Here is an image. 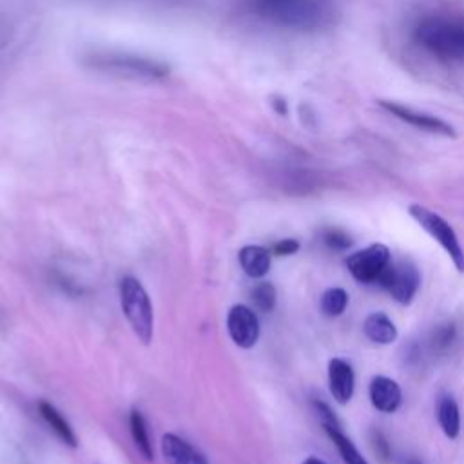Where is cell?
<instances>
[{
  "label": "cell",
  "mask_w": 464,
  "mask_h": 464,
  "mask_svg": "<svg viewBox=\"0 0 464 464\" xmlns=\"http://www.w3.org/2000/svg\"><path fill=\"white\" fill-rule=\"evenodd\" d=\"M129 422H130L132 440H134L138 451H140L147 460H150V459H152V444H150V440H149V433H147V426H145L143 415H141L138 410H132V411H130V417H129Z\"/></svg>",
  "instance_id": "cell-18"
},
{
  "label": "cell",
  "mask_w": 464,
  "mask_h": 464,
  "mask_svg": "<svg viewBox=\"0 0 464 464\" xmlns=\"http://www.w3.org/2000/svg\"><path fill=\"white\" fill-rule=\"evenodd\" d=\"M227 330L239 348H252L259 339V321L252 308L236 304L227 315Z\"/></svg>",
  "instance_id": "cell-9"
},
{
  "label": "cell",
  "mask_w": 464,
  "mask_h": 464,
  "mask_svg": "<svg viewBox=\"0 0 464 464\" xmlns=\"http://www.w3.org/2000/svg\"><path fill=\"white\" fill-rule=\"evenodd\" d=\"M413 36L435 58L464 63V20L431 16L415 27Z\"/></svg>",
  "instance_id": "cell-3"
},
{
  "label": "cell",
  "mask_w": 464,
  "mask_h": 464,
  "mask_svg": "<svg viewBox=\"0 0 464 464\" xmlns=\"http://www.w3.org/2000/svg\"><path fill=\"white\" fill-rule=\"evenodd\" d=\"M370 401L375 410L382 413H393L402 402L401 386L384 375H377L370 382Z\"/></svg>",
  "instance_id": "cell-11"
},
{
  "label": "cell",
  "mask_w": 464,
  "mask_h": 464,
  "mask_svg": "<svg viewBox=\"0 0 464 464\" xmlns=\"http://www.w3.org/2000/svg\"><path fill=\"white\" fill-rule=\"evenodd\" d=\"M408 212L444 248V252L453 261L455 268L459 272H464V248H462L453 227L444 218L435 214L433 210H430L422 205H417V203L410 205Z\"/></svg>",
  "instance_id": "cell-5"
},
{
  "label": "cell",
  "mask_w": 464,
  "mask_h": 464,
  "mask_svg": "<svg viewBox=\"0 0 464 464\" xmlns=\"http://www.w3.org/2000/svg\"><path fill=\"white\" fill-rule=\"evenodd\" d=\"M364 335L377 343V344H392L397 339V326L393 324V321L382 314V312H373L364 319L362 324Z\"/></svg>",
  "instance_id": "cell-14"
},
{
  "label": "cell",
  "mask_w": 464,
  "mask_h": 464,
  "mask_svg": "<svg viewBox=\"0 0 464 464\" xmlns=\"http://www.w3.org/2000/svg\"><path fill=\"white\" fill-rule=\"evenodd\" d=\"M379 105L384 111H388L392 116H395L401 121H406V123H410V125H413L420 130H426V132H431V134H442V136H448V138L457 136L455 129L448 121H444V120H440L433 114L415 111V109L404 107V105H401L397 102H390V100H379Z\"/></svg>",
  "instance_id": "cell-8"
},
{
  "label": "cell",
  "mask_w": 464,
  "mask_h": 464,
  "mask_svg": "<svg viewBox=\"0 0 464 464\" xmlns=\"http://www.w3.org/2000/svg\"><path fill=\"white\" fill-rule=\"evenodd\" d=\"M120 303L132 332L141 343H150L154 330V314L150 299L136 277H123L120 281Z\"/></svg>",
  "instance_id": "cell-4"
},
{
  "label": "cell",
  "mask_w": 464,
  "mask_h": 464,
  "mask_svg": "<svg viewBox=\"0 0 464 464\" xmlns=\"http://www.w3.org/2000/svg\"><path fill=\"white\" fill-rule=\"evenodd\" d=\"M252 301L261 312H270L276 304V288L268 281H261L252 288Z\"/></svg>",
  "instance_id": "cell-20"
},
{
  "label": "cell",
  "mask_w": 464,
  "mask_h": 464,
  "mask_svg": "<svg viewBox=\"0 0 464 464\" xmlns=\"http://www.w3.org/2000/svg\"><path fill=\"white\" fill-rule=\"evenodd\" d=\"M239 265L243 272L254 279L266 276L270 270V250L259 245H246L239 250Z\"/></svg>",
  "instance_id": "cell-13"
},
{
  "label": "cell",
  "mask_w": 464,
  "mask_h": 464,
  "mask_svg": "<svg viewBox=\"0 0 464 464\" xmlns=\"http://www.w3.org/2000/svg\"><path fill=\"white\" fill-rule=\"evenodd\" d=\"M328 388L339 404H346L352 399L355 388V373L350 362L339 357L328 362Z\"/></svg>",
  "instance_id": "cell-10"
},
{
  "label": "cell",
  "mask_w": 464,
  "mask_h": 464,
  "mask_svg": "<svg viewBox=\"0 0 464 464\" xmlns=\"http://www.w3.org/2000/svg\"><path fill=\"white\" fill-rule=\"evenodd\" d=\"M250 11L281 27L314 29L326 16L324 0H246Z\"/></svg>",
  "instance_id": "cell-2"
},
{
  "label": "cell",
  "mask_w": 464,
  "mask_h": 464,
  "mask_svg": "<svg viewBox=\"0 0 464 464\" xmlns=\"http://www.w3.org/2000/svg\"><path fill=\"white\" fill-rule=\"evenodd\" d=\"M348 306V294L344 288L334 286L328 288L323 297H321V310L328 317H337L341 315Z\"/></svg>",
  "instance_id": "cell-19"
},
{
  "label": "cell",
  "mask_w": 464,
  "mask_h": 464,
  "mask_svg": "<svg viewBox=\"0 0 464 464\" xmlns=\"http://www.w3.org/2000/svg\"><path fill=\"white\" fill-rule=\"evenodd\" d=\"M453 335H455L453 324H444V326L437 328V332H435V344L437 346H448L451 343Z\"/></svg>",
  "instance_id": "cell-24"
},
{
  "label": "cell",
  "mask_w": 464,
  "mask_h": 464,
  "mask_svg": "<svg viewBox=\"0 0 464 464\" xmlns=\"http://www.w3.org/2000/svg\"><path fill=\"white\" fill-rule=\"evenodd\" d=\"M303 464H326V462L321 460V459H317V457H308V459L303 460Z\"/></svg>",
  "instance_id": "cell-25"
},
{
  "label": "cell",
  "mask_w": 464,
  "mask_h": 464,
  "mask_svg": "<svg viewBox=\"0 0 464 464\" xmlns=\"http://www.w3.org/2000/svg\"><path fill=\"white\" fill-rule=\"evenodd\" d=\"M299 250V241L297 239H292V237H286V239H281L277 241L274 246H272V252L276 256H292Z\"/></svg>",
  "instance_id": "cell-22"
},
{
  "label": "cell",
  "mask_w": 464,
  "mask_h": 464,
  "mask_svg": "<svg viewBox=\"0 0 464 464\" xmlns=\"http://www.w3.org/2000/svg\"><path fill=\"white\" fill-rule=\"evenodd\" d=\"M437 419L439 424L448 439H457L460 433V411L457 406V401L451 395H444L439 401L437 408Z\"/></svg>",
  "instance_id": "cell-16"
},
{
  "label": "cell",
  "mask_w": 464,
  "mask_h": 464,
  "mask_svg": "<svg viewBox=\"0 0 464 464\" xmlns=\"http://www.w3.org/2000/svg\"><path fill=\"white\" fill-rule=\"evenodd\" d=\"M161 453L167 464H208L201 451L174 433L161 437Z\"/></svg>",
  "instance_id": "cell-12"
},
{
  "label": "cell",
  "mask_w": 464,
  "mask_h": 464,
  "mask_svg": "<svg viewBox=\"0 0 464 464\" xmlns=\"http://www.w3.org/2000/svg\"><path fill=\"white\" fill-rule=\"evenodd\" d=\"M326 435L330 437V440L335 444V448L339 450L344 464H368L366 459L359 453V450L353 446V442L343 435V431L339 428H334V426H323Z\"/></svg>",
  "instance_id": "cell-17"
},
{
  "label": "cell",
  "mask_w": 464,
  "mask_h": 464,
  "mask_svg": "<svg viewBox=\"0 0 464 464\" xmlns=\"http://www.w3.org/2000/svg\"><path fill=\"white\" fill-rule=\"evenodd\" d=\"M38 411L40 415L44 417V420L51 426V430L71 448H76L78 446V439L71 428V424L60 415V411L51 404V402H45V401H40L38 402Z\"/></svg>",
  "instance_id": "cell-15"
},
{
  "label": "cell",
  "mask_w": 464,
  "mask_h": 464,
  "mask_svg": "<svg viewBox=\"0 0 464 464\" xmlns=\"http://www.w3.org/2000/svg\"><path fill=\"white\" fill-rule=\"evenodd\" d=\"M344 263L350 274L353 276V279H357L359 283L370 285L381 279L382 272L392 263V254L386 245L373 243L362 250L350 254Z\"/></svg>",
  "instance_id": "cell-6"
},
{
  "label": "cell",
  "mask_w": 464,
  "mask_h": 464,
  "mask_svg": "<svg viewBox=\"0 0 464 464\" xmlns=\"http://www.w3.org/2000/svg\"><path fill=\"white\" fill-rule=\"evenodd\" d=\"M323 241L334 250H346L352 245L350 236L341 228H326L323 232Z\"/></svg>",
  "instance_id": "cell-21"
},
{
  "label": "cell",
  "mask_w": 464,
  "mask_h": 464,
  "mask_svg": "<svg viewBox=\"0 0 464 464\" xmlns=\"http://www.w3.org/2000/svg\"><path fill=\"white\" fill-rule=\"evenodd\" d=\"M83 63L89 69L129 80H161L169 74V65L163 62L118 49H91L83 54Z\"/></svg>",
  "instance_id": "cell-1"
},
{
  "label": "cell",
  "mask_w": 464,
  "mask_h": 464,
  "mask_svg": "<svg viewBox=\"0 0 464 464\" xmlns=\"http://www.w3.org/2000/svg\"><path fill=\"white\" fill-rule=\"evenodd\" d=\"M314 406H315V410H317V415H319L323 426H334V428H339V430H341L339 420L335 419V415L332 413V410H330L324 402H314Z\"/></svg>",
  "instance_id": "cell-23"
},
{
  "label": "cell",
  "mask_w": 464,
  "mask_h": 464,
  "mask_svg": "<svg viewBox=\"0 0 464 464\" xmlns=\"http://www.w3.org/2000/svg\"><path fill=\"white\" fill-rule=\"evenodd\" d=\"M377 285L388 290L397 303L410 304L420 286V276L413 263L402 259L399 263H390Z\"/></svg>",
  "instance_id": "cell-7"
}]
</instances>
